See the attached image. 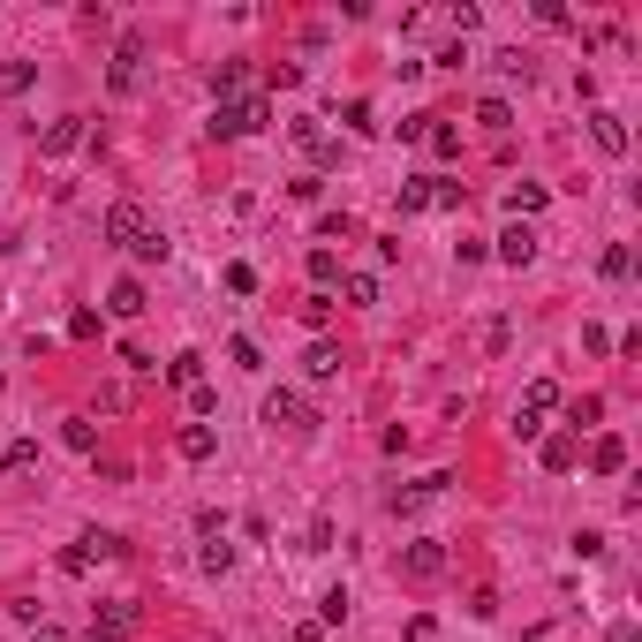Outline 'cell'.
Here are the masks:
<instances>
[{
  "mask_svg": "<svg viewBox=\"0 0 642 642\" xmlns=\"http://www.w3.org/2000/svg\"><path fill=\"white\" fill-rule=\"evenodd\" d=\"M401 575H408V582H439V575H446V544H431V537L408 544V552H401Z\"/></svg>",
  "mask_w": 642,
  "mask_h": 642,
  "instance_id": "obj_6",
  "label": "cell"
},
{
  "mask_svg": "<svg viewBox=\"0 0 642 642\" xmlns=\"http://www.w3.org/2000/svg\"><path fill=\"white\" fill-rule=\"evenodd\" d=\"M559 408V378H529V393H522V408H514V439H537L544 431V416Z\"/></svg>",
  "mask_w": 642,
  "mask_h": 642,
  "instance_id": "obj_2",
  "label": "cell"
},
{
  "mask_svg": "<svg viewBox=\"0 0 642 642\" xmlns=\"http://www.w3.org/2000/svg\"><path fill=\"white\" fill-rule=\"evenodd\" d=\"M136 627V605L129 597H114V605H99V620H91V642H121Z\"/></svg>",
  "mask_w": 642,
  "mask_h": 642,
  "instance_id": "obj_8",
  "label": "cell"
},
{
  "mask_svg": "<svg viewBox=\"0 0 642 642\" xmlns=\"http://www.w3.org/2000/svg\"><path fill=\"white\" fill-rule=\"evenodd\" d=\"M529 257H537V227L514 220L507 235H499V265H529Z\"/></svg>",
  "mask_w": 642,
  "mask_h": 642,
  "instance_id": "obj_12",
  "label": "cell"
},
{
  "mask_svg": "<svg viewBox=\"0 0 642 642\" xmlns=\"http://www.w3.org/2000/svg\"><path fill=\"white\" fill-rule=\"evenodd\" d=\"M575 461H582V446L567 439V431H559V439H544V469H552V476H567Z\"/></svg>",
  "mask_w": 642,
  "mask_h": 642,
  "instance_id": "obj_20",
  "label": "cell"
},
{
  "mask_svg": "<svg viewBox=\"0 0 642 642\" xmlns=\"http://www.w3.org/2000/svg\"><path fill=\"white\" fill-rule=\"evenodd\" d=\"M61 439L76 446V454H99V431H91V416H68V423H61Z\"/></svg>",
  "mask_w": 642,
  "mask_h": 642,
  "instance_id": "obj_24",
  "label": "cell"
},
{
  "mask_svg": "<svg viewBox=\"0 0 642 642\" xmlns=\"http://www.w3.org/2000/svg\"><path fill=\"white\" fill-rule=\"evenodd\" d=\"M288 136H295V152H303V159H318V167H325V159H340V144L318 129V121H295Z\"/></svg>",
  "mask_w": 642,
  "mask_h": 642,
  "instance_id": "obj_11",
  "label": "cell"
},
{
  "mask_svg": "<svg viewBox=\"0 0 642 642\" xmlns=\"http://www.w3.org/2000/svg\"><path fill=\"white\" fill-rule=\"evenodd\" d=\"M597 272H605V280H627V272H635V250H627V242H612V250L597 257Z\"/></svg>",
  "mask_w": 642,
  "mask_h": 642,
  "instance_id": "obj_26",
  "label": "cell"
},
{
  "mask_svg": "<svg viewBox=\"0 0 642 642\" xmlns=\"http://www.w3.org/2000/svg\"><path fill=\"white\" fill-rule=\"evenodd\" d=\"M8 469H16V476L38 469V439H16V446H8Z\"/></svg>",
  "mask_w": 642,
  "mask_h": 642,
  "instance_id": "obj_32",
  "label": "cell"
},
{
  "mask_svg": "<svg viewBox=\"0 0 642 642\" xmlns=\"http://www.w3.org/2000/svg\"><path fill=\"white\" fill-rule=\"evenodd\" d=\"M431 204H439V212H461V182H439V174H431Z\"/></svg>",
  "mask_w": 642,
  "mask_h": 642,
  "instance_id": "obj_30",
  "label": "cell"
},
{
  "mask_svg": "<svg viewBox=\"0 0 642 642\" xmlns=\"http://www.w3.org/2000/svg\"><path fill=\"white\" fill-rule=\"evenodd\" d=\"M288 642H325V627H318V620H303V627H295Z\"/></svg>",
  "mask_w": 642,
  "mask_h": 642,
  "instance_id": "obj_34",
  "label": "cell"
},
{
  "mask_svg": "<svg viewBox=\"0 0 642 642\" xmlns=\"http://www.w3.org/2000/svg\"><path fill=\"white\" fill-rule=\"evenodd\" d=\"M476 23H484V8H476V0H454V31H461V38H469V31H476Z\"/></svg>",
  "mask_w": 642,
  "mask_h": 642,
  "instance_id": "obj_33",
  "label": "cell"
},
{
  "mask_svg": "<svg viewBox=\"0 0 642 642\" xmlns=\"http://www.w3.org/2000/svg\"><path fill=\"white\" fill-rule=\"evenodd\" d=\"M507 212H514V220H537V212H544V189L537 182H514L507 189Z\"/></svg>",
  "mask_w": 642,
  "mask_h": 642,
  "instance_id": "obj_21",
  "label": "cell"
},
{
  "mask_svg": "<svg viewBox=\"0 0 642 642\" xmlns=\"http://www.w3.org/2000/svg\"><path fill=\"white\" fill-rule=\"evenodd\" d=\"M174 454L182 461H212L220 454V431H212V423H182V431H174Z\"/></svg>",
  "mask_w": 642,
  "mask_h": 642,
  "instance_id": "obj_7",
  "label": "cell"
},
{
  "mask_svg": "<svg viewBox=\"0 0 642 642\" xmlns=\"http://www.w3.org/2000/svg\"><path fill=\"white\" fill-rule=\"evenodd\" d=\"M605 642H642V635H635V620H620V627H612Z\"/></svg>",
  "mask_w": 642,
  "mask_h": 642,
  "instance_id": "obj_35",
  "label": "cell"
},
{
  "mask_svg": "<svg viewBox=\"0 0 642 642\" xmlns=\"http://www.w3.org/2000/svg\"><path fill=\"white\" fill-rule=\"evenodd\" d=\"M197 567H204V575H227V567H235V544H227V537H204Z\"/></svg>",
  "mask_w": 642,
  "mask_h": 642,
  "instance_id": "obj_22",
  "label": "cell"
},
{
  "mask_svg": "<svg viewBox=\"0 0 642 642\" xmlns=\"http://www.w3.org/2000/svg\"><path fill=\"white\" fill-rule=\"evenodd\" d=\"M303 318H310V325H325V318H333V295L310 288V295H303Z\"/></svg>",
  "mask_w": 642,
  "mask_h": 642,
  "instance_id": "obj_31",
  "label": "cell"
},
{
  "mask_svg": "<svg viewBox=\"0 0 642 642\" xmlns=\"http://www.w3.org/2000/svg\"><path fill=\"white\" fill-rule=\"evenodd\" d=\"M303 378H310V386H333V378H340V348H333V340H318V348L303 355Z\"/></svg>",
  "mask_w": 642,
  "mask_h": 642,
  "instance_id": "obj_14",
  "label": "cell"
},
{
  "mask_svg": "<svg viewBox=\"0 0 642 642\" xmlns=\"http://www.w3.org/2000/svg\"><path fill=\"white\" fill-rule=\"evenodd\" d=\"M265 121H272L265 99H227V106H212V136H257Z\"/></svg>",
  "mask_w": 642,
  "mask_h": 642,
  "instance_id": "obj_3",
  "label": "cell"
},
{
  "mask_svg": "<svg viewBox=\"0 0 642 642\" xmlns=\"http://www.w3.org/2000/svg\"><path fill=\"white\" fill-rule=\"evenodd\" d=\"M106 242H121V250H129V257H144V265H152V257H167V235H159V227H152V212H144V204H129V197H121L114 212H106Z\"/></svg>",
  "mask_w": 642,
  "mask_h": 642,
  "instance_id": "obj_1",
  "label": "cell"
},
{
  "mask_svg": "<svg viewBox=\"0 0 642 642\" xmlns=\"http://www.w3.org/2000/svg\"><path fill=\"white\" fill-rule=\"evenodd\" d=\"M265 423H272V431H310V423H318V408H310L295 386H272V393H265Z\"/></svg>",
  "mask_w": 642,
  "mask_h": 642,
  "instance_id": "obj_4",
  "label": "cell"
},
{
  "mask_svg": "<svg viewBox=\"0 0 642 642\" xmlns=\"http://www.w3.org/2000/svg\"><path fill=\"white\" fill-rule=\"evenodd\" d=\"M590 136H597V152H605V159H627V121H620V114H605V106H597V114H590Z\"/></svg>",
  "mask_w": 642,
  "mask_h": 642,
  "instance_id": "obj_9",
  "label": "cell"
},
{
  "mask_svg": "<svg viewBox=\"0 0 642 642\" xmlns=\"http://www.w3.org/2000/svg\"><path fill=\"white\" fill-rule=\"evenodd\" d=\"M401 212H431V174H416V182H401Z\"/></svg>",
  "mask_w": 642,
  "mask_h": 642,
  "instance_id": "obj_28",
  "label": "cell"
},
{
  "mask_svg": "<svg viewBox=\"0 0 642 642\" xmlns=\"http://www.w3.org/2000/svg\"><path fill=\"white\" fill-rule=\"evenodd\" d=\"M136 61H144V46H136V38H121V53H114V91L136 84Z\"/></svg>",
  "mask_w": 642,
  "mask_h": 642,
  "instance_id": "obj_23",
  "label": "cell"
},
{
  "mask_svg": "<svg viewBox=\"0 0 642 642\" xmlns=\"http://www.w3.org/2000/svg\"><path fill=\"white\" fill-rule=\"evenodd\" d=\"M167 386H182V393H197V386H204V355H197V348H182V355L167 363Z\"/></svg>",
  "mask_w": 642,
  "mask_h": 642,
  "instance_id": "obj_15",
  "label": "cell"
},
{
  "mask_svg": "<svg viewBox=\"0 0 642 642\" xmlns=\"http://www.w3.org/2000/svg\"><path fill=\"white\" fill-rule=\"evenodd\" d=\"M590 469H597V476H620V469H627V446L612 439V431H605V439L590 446Z\"/></svg>",
  "mask_w": 642,
  "mask_h": 642,
  "instance_id": "obj_18",
  "label": "cell"
},
{
  "mask_svg": "<svg viewBox=\"0 0 642 642\" xmlns=\"http://www.w3.org/2000/svg\"><path fill=\"white\" fill-rule=\"evenodd\" d=\"M310 280H318V288L333 295V280H340V257H333V250H310Z\"/></svg>",
  "mask_w": 642,
  "mask_h": 642,
  "instance_id": "obj_27",
  "label": "cell"
},
{
  "mask_svg": "<svg viewBox=\"0 0 642 642\" xmlns=\"http://www.w3.org/2000/svg\"><path fill=\"white\" fill-rule=\"evenodd\" d=\"M38 84V61H0V99H23Z\"/></svg>",
  "mask_w": 642,
  "mask_h": 642,
  "instance_id": "obj_16",
  "label": "cell"
},
{
  "mask_svg": "<svg viewBox=\"0 0 642 642\" xmlns=\"http://www.w3.org/2000/svg\"><path fill=\"white\" fill-rule=\"evenodd\" d=\"M106 310H114V318H144V288H136V280H114V288H106Z\"/></svg>",
  "mask_w": 642,
  "mask_h": 642,
  "instance_id": "obj_17",
  "label": "cell"
},
{
  "mask_svg": "<svg viewBox=\"0 0 642 642\" xmlns=\"http://www.w3.org/2000/svg\"><path fill=\"white\" fill-rule=\"evenodd\" d=\"M476 121L499 136V129H514V106H507V99H476Z\"/></svg>",
  "mask_w": 642,
  "mask_h": 642,
  "instance_id": "obj_25",
  "label": "cell"
},
{
  "mask_svg": "<svg viewBox=\"0 0 642 642\" xmlns=\"http://www.w3.org/2000/svg\"><path fill=\"white\" fill-rule=\"evenodd\" d=\"M423 144H431L439 159H454V152H461V129H454V121H439V114H431V121H423Z\"/></svg>",
  "mask_w": 642,
  "mask_h": 642,
  "instance_id": "obj_19",
  "label": "cell"
},
{
  "mask_svg": "<svg viewBox=\"0 0 642 642\" xmlns=\"http://www.w3.org/2000/svg\"><path fill=\"white\" fill-rule=\"evenodd\" d=\"M31 642H68V635H61V627H38V635H31Z\"/></svg>",
  "mask_w": 642,
  "mask_h": 642,
  "instance_id": "obj_36",
  "label": "cell"
},
{
  "mask_svg": "<svg viewBox=\"0 0 642 642\" xmlns=\"http://www.w3.org/2000/svg\"><path fill=\"white\" fill-rule=\"evenodd\" d=\"M242 91H250V61H220V68H212V99H242Z\"/></svg>",
  "mask_w": 642,
  "mask_h": 642,
  "instance_id": "obj_13",
  "label": "cell"
},
{
  "mask_svg": "<svg viewBox=\"0 0 642 642\" xmlns=\"http://www.w3.org/2000/svg\"><path fill=\"white\" fill-rule=\"evenodd\" d=\"M121 552V537H99V529H91V537H76L61 552V575H91V567H99V559H114Z\"/></svg>",
  "mask_w": 642,
  "mask_h": 642,
  "instance_id": "obj_5",
  "label": "cell"
},
{
  "mask_svg": "<svg viewBox=\"0 0 642 642\" xmlns=\"http://www.w3.org/2000/svg\"><path fill=\"white\" fill-rule=\"evenodd\" d=\"M340 288H348V303H378V280H371V272H340Z\"/></svg>",
  "mask_w": 642,
  "mask_h": 642,
  "instance_id": "obj_29",
  "label": "cell"
},
{
  "mask_svg": "<svg viewBox=\"0 0 642 642\" xmlns=\"http://www.w3.org/2000/svg\"><path fill=\"white\" fill-rule=\"evenodd\" d=\"M76 144H84V114H61V121H53V129H46V136H38V152H46V159H61V152H76Z\"/></svg>",
  "mask_w": 642,
  "mask_h": 642,
  "instance_id": "obj_10",
  "label": "cell"
}]
</instances>
